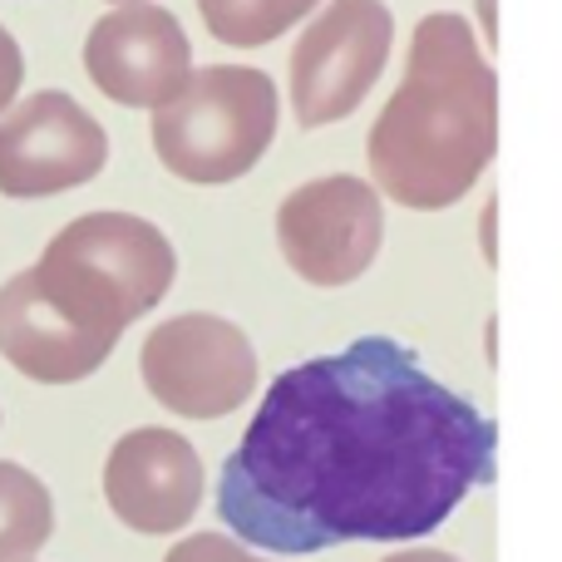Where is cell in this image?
<instances>
[{
	"label": "cell",
	"mask_w": 562,
	"mask_h": 562,
	"mask_svg": "<svg viewBox=\"0 0 562 562\" xmlns=\"http://www.w3.org/2000/svg\"><path fill=\"white\" fill-rule=\"evenodd\" d=\"M104 498L134 533H178L203 504V459L178 429H128L109 449Z\"/></svg>",
	"instance_id": "cell-10"
},
{
	"label": "cell",
	"mask_w": 562,
	"mask_h": 562,
	"mask_svg": "<svg viewBox=\"0 0 562 562\" xmlns=\"http://www.w3.org/2000/svg\"><path fill=\"white\" fill-rule=\"evenodd\" d=\"M85 75L124 109H164L193 75V45L173 10L128 0L89 25Z\"/></svg>",
	"instance_id": "cell-9"
},
{
	"label": "cell",
	"mask_w": 562,
	"mask_h": 562,
	"mask_svg": "<svg viewBox=\"0 0 562 562\" xmlns=\"http://www.w3.org/2000/svg\"><path fill=\"white\" fill-rule=\"evenodd\" d=\"M109 164V134L75 94L40 89L0 114V193L55 198L99 178Z\"/></svg>",
	"instance_id": "cell-8"
},
{
	"label": "cell",
	"mask_w": 562,
	"mask_h": 562,
	"mask_svg": "<svg viewBox=\"0 0 562 562\" xmlns=\"http://www.w3.org/2000/svg\"><path fill=\"white\" fill-rule=\"evenodd\" d=\"M498 148V79L454 10L415 25L409 69L370 128V178L415 213L454 207Z\"/></svg>",
	"instance_id": "cell-2"
},
{
	"label": "cell",
	"mask_w": 562,
	"mask_h": 562,
	"mask_svg": "<svg viewBox=\"0 0 562 562\" xmlns=\"http://www.w3.org/2000/svg\"><path fill=\"white\" fill-rule=\"evenodd\" d=\"M395 45V15L385 0H330L291 49V109L301 128L350 119L375 89Z\"/></svg>",
	"instance_id": "cell-6"
},
{
	"label": "cell",
	"mask_w": 562,
	"mask_h": 562,
	"mask_svg": "<svg viewBox=\"0 0 562 562\" xmlns=\"http://www.w3.org/2000/svg\"><path fill=\"white\" fill-rule=\"evenodd\" d=\"M380 562H459L454 553H439V548H405V553H390Z\"/></svg>",
	"instance_id": "cell-16"
},
{
	"label": "cell",
	"mask_w": 562,
	"mask_h": 562,
	"mask_svg": "<svg viewBox=\"0 0 562 562\" xmlns=\"http://www.w3.org/2000/svg\"><path fill=\"white\" fill-rule=\"evenodd\" d=\"M277 138V85L252 65L193 69L178 99L154 109V154L173 178L217 188L252 173Z\"/></svg>",
	"instance_id": "cell-4"
},
{
	"label": "cell",
	"mask_w": 562,
	"mask_h": 562,
	"mask_svg": "<svg viewBox=\"0 0 562 562\" xmlns=\"http://www.w3.org/2000/svg\"><path fill=\"white\" fill-rule=\"evenodd\" d=\"M385 243L380 193L356 173L311 178L277 207V247L311 286H350L370 272Z\"/></svg>",
	"instance_id": "cell-7"
},
{
	"label": "cell",
	"mask_w": 562,
	"mask_h": 562,
	"mask_svg": "<svg viewBox=\"0 0 562 562\" xmlns=\"http://www.w3.org/2000/svg\"><path fill=\"white\" fill-rule=\"evenodd\" d=\"M498 425L390 336L281 370L217 474V514L267 553L425 538L494 484Z\"/></svg>",
	"instance_id": "cell-1"
},
{
	"label": "cell",
	"mask_w": 562,
	"mask_h": 562,
	"mask_svg": "<svg viewBox=\"0 0 562 562\" xmlns=\"http://www.w3.org/2000/svg\"><path fill=\"white\" fill-rule=\"evenodd\" d=\"M59 316L114 350L128 321L148 316L178 277L164 227L134 213H85L65 223L30 267Z\"/></svg>",
	"instance_id": "cell-3"
},
{
	"label": "cell",
	"mask_w": 562,
	"mask_h": 562,
	"mask_svg": "<svg viewBox=\"0 0 562 562\" xmlns=\"http://www.w3.org/2000/svg\"><path fill=\"white\" fill-rule=\"evenodd\" d=\"M0 356L40 385H75L109 360V346L59 316L35 286V272H15L0 286Z\"/></svg>",
	"instance_id": "cell-11"
},
{
	"label": "cell",
	"mask_w": 562,
	"mask_h": 562,
	"mask_svg": "<svg viewBox=\"0 0 562 562\" xmlns=\"http://www.w3.org/2000/svg\"><path fill=\"white\" fill-rule=\"evenodd\" d=\"M138 375L168 415L223 419L257 390V350L237 321L188 311L148 330Z\"/></svg>",
	"instance_id": "cell-5"
},
{
	"label": "cell",
	"mask_w": 562,
	"mask_h": 562,
	"mask_svg": "<svg viewBox=\"0 0 562 562\" xmlns=\"http://www.w3.org/2000/svg\"><path fill=\"white\" fill-rule=\"evenodd\" d=\"M114 5H128V0H114Z\"/></svg>",
	"instance_id": "cell-17"
},
{
	"label": "cell",
	"mask_w": 562,
	"mask_h": 562,
	"mask_svg": "<svg viewBox=\"0 0 562 562\" xmlns=\"http://www.w3.org/2000/svg\"><path fill=\"white\" fill-rule=\"evenodd\" d=\"M20 85H25V55H20L15 35H10V30L0 25V109L15 104Z\"/></svg>",
	"instance_id": "cell-15"
},
{
	"label": "cell",
	"mask_w": 562,
	"mask_h": 562,
	"mask_svg": "<svg viewBox=\"0 0 562 562\" xmlns=\"http://www.w3.org/2000/svg\"><path fill=\"white\" fill-rule=\"evenodd\" d=\"M55 533V498L25 464L0 459V562H30Z\"/></svg>",
	"instance_id": "cell-12"
},
{
	"label": "cell",
	"mask_w": 562,
	"mask_h": 562,
	"mask_svg": "<svg viewBox=\"0 0 562 562\" xmlns=\"http://www.w3.org/2000/svg\"><path fill=\"white\" fill-rule=\"evenodd\" d=\"M164 562H262V558H252L243 543H233V538H223V533H193Z\"/></svg>",
	"instance_id": "cell-14"
},
{
	"label": "cell",
	"mask_w": 562,
	"mask_h": 562,
	"mask_svg": "<svg viewBox=\"0 0 562 562\" xmlns=\"http://www.w3.org/2000/svg\"><path fill=\"white\" fill-rule=\"evenodd\" d=\"M321 0H198L207 35L233 49H257L286 35L296 20H306Z\"/></svg>",
	"instance_id": "cell-13"
}]
</instances>
